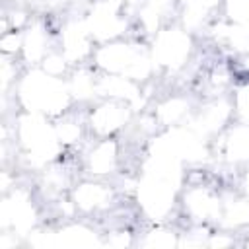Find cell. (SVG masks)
Here are the masks:
<instances>
[{
    "instance_id": "obj_1",
    "label": "cell",
    "mask_w": 249,
    "mask_h": 249,
    "mask_svg": "<svg viewBox=\"0 0 249 249\" xmlns=\"http://www.w3.org/2000/svg\"><path fill=\"white\" fill-rule=\"evenodd\" d=\"M14 91L21 111L43 115L49 119L66 115L72 103L66 78L51 74L41 66L27 68L21 76H18Z\"/></svg>"
},
{
    "instance_id": "obj_4",
    "label": "cell",
    "mask_w": 249,
    "mask_h": 249,
    "mask_svg": "<svg viewBox=\"0 0 249 249\" xmlns=\"http://www.w3.org/2000/svg\"><path fill=\"white\" fill-rule=\"evenodd\" d=\"M150 53L156 68H165L169 72L181 70L193 54V35L183 25L165 23L154 33Z\"/></svg>"
},
{
    "instance_id": "obj_9",
    "label": "cell",
    "mask_w": 249,
    "mask_h": 249,
    "mask_svg": "<svg viewBox=\"0 0 249 249\" xmlns=\"http://www.w3.org/2000/svg\"><path fill=\"white\" fill-rule=\"evenodd\" d=\"M222 158L231 165H249V124L235 123L220 134Z\"/></svg>"
},
{
    "instance_id": "obj_7",
    "label": "cell",
    "mask_w": 249,
    "mask_h": 249,
    "mask_svg": "<svg viewBox=\"0 0 249 249\" xmlns=\"http://www.w3.org/2000/svg\"><path fill=\"white\" fill-rule=\"evenodd\" d=\"M35 226V206L27 191L12 189L2 200V228L12 233H27Z\"/></svg>"
},
{
    "instance_id": "obj_11",
    "label": "cell",
    "mask_w": 249,
    "mask_h": 249,
    "mask_svg": "<svg viewBox=\"0 0 249 249\" xmlns=\"http://www.w3.org/2000/svg\"><path fill=\"white\" fill-rule=\"evenodd\" d=\"M111 200H113L111 187H107L105 183L97 181V177L89 179V181H82L72 191V202L82 212L103 210V208H107L111 204Z\"/></svg>"
},
{
    "instance_id": "obj_5",
    "label": "cell",
    "mask_w": 249,
    "mask_h": 249,
    "mask_svg": "<svg viewBox=\"0 0 249 249\" xmlns=\"http://www.w3.org/2000/svg\"><path fill=\"white\" fill-rule=\"evenodd\" d=\"M123 2L124 0H95V4H91V10L84 19L93 41L107 43L113 39H121L126 27Z\"/></svg>"
},
{
    "instance_id": "obj_6",
    "label": "cell",
    "mask_w": 249,
    "mask_h": 249,
    "mask_svg": "<svg viewBox=\"0 0 249 249\" xmlns=\"http://www.w3.org/2000/svg\"><path fill=\"white\" fill-rule=\"evenodd\" d=\"M132 111L134 109L123 101L103 99L89 111L88 126L97 138H111L126 126Z\"/></svg>"
},
{
    "instance_id": "obj_13",
    "label": "cell",
    "mask_w": 249,
    "mask_h": 249,
    "mask_svg": "<svg viewBox=\"0 0 249 249\" xmlns=\"http://www.w3.org/2000/svg\"><path fill=\"white\" fill-rule=\"evenodd\" d=\"M231 103H233V113L239 117V121L249 124V82L237 88Z\"/></svg>"
},
{
    "instance_id": "obj_8",
    "label": "cell",
    "mask_w": 249,
    "mask_h": 249,
    "mask_svg": "<svg viewBox=\"0 0 249 249\" xmlns=\"http://www.w3.org/2000/svg\"><path fill=\"white\" fill-rule=\"evenodd\" d=\"M183 196H185L183 198L185 212H189V216L193 220L210 222V220H218L220 218L222 198L210 187H206V185H191L189 189H185Z\"/></svg>"
},
{
    "instance_id": "obj_12",
    "label": "cell",
    "mask_w": 249,
    "mask_h": 249,
    "mask_svg": "<svg viewBox=\"0 0 249 249\" xmlns=\"http://www.w3.org/2000/svg\"><path fill=\"white\" fill-rule=\"evenodd\" d=\"M53 53L49 29L43 23H31L21 31V58L31 66H41V62Z\"/></svg>"
},
{
    "instance_id": "obj_2",
    "label": "cell",
    "mask_w": 249,
    "mask_h": 249,
    "mask_svg": "<svg viewBox=\"0 0 249 249\" xmlns=\"http://www.w3.org/2000/svg\"><path fill=\"white\" fill-rule=\"evenodd\" d=\"M14 138L21 156L27 158L33 167H51L64 150L54 123H51L49 117L27 111L16 119Z\"/></svg>"
},
{
    "instance_id": "obj_10",
    "label": "cell",
    "mask_w": 249,
    "mask_h": 249,
    "mask_svg": "<svg viewBox=\"0 0 249 249\" xmlns=\"http://www.w3.org/2000/svg\"><path fill=\"white\" fill-rule=\"evenodd\" d=\"M119 160H121V152H119L117 140L113 136L97 138V142L91 146V150L86 156V167H88L89 175L101 179L105 175L115 173Z\"/></svg>"
},
{
    "instance_id": "obj_3",
    "label": "cell",
    "mask_w": 249,
    "mask_h": 249,
    "mask_svg": "<svg viewBox=\"0 0 249 249\" xmlns=\"http://www.w3.org/2000/svg\"><path fill=\"white\" fill-rule=\"evenodd\" d=\"M142 47L144 45H138L132 41L113 39V41L99 45L93 51L91 58L101 72L124 76V78H130L142 84L144 80L150 78V74L156 68L152 53Z\"/></svg>"
}]
</instances>
